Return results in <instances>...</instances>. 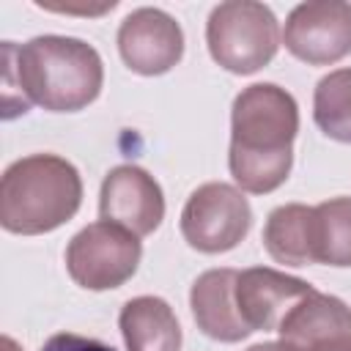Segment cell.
<instances>
[{
  "mask_svg": "<svg viewBox=\"0 0 351 351\" xmlns=\"http://www.w3.org/2000/svg\"><path fill=\"white\" fill-rule=\"evenodd\" d=\"M296 134L299 107L285 88L274 82L241 88L230 107L228 151V167L241 192L269 195L285 184L293 165Z\"/></svg>",
  "mask_w": 351,
  "mask_h": 351,
  "instance_id": "6da1fadb",
  "label": "cell"
},
{
  "mask_svg": "<svg viewBox=\"0 0 351 351\" xmlns=\"http://www.w3.org/2000/svg\"><path fill=\"white\" fill-rule=\"evenodd\" d=\"M3 49L5 80H16L27 104L49 112H77L101 93V55L82 38L36 36L22 47L5 41Z\"/></svg>",
  "mask_w": 351,
  "mask_h": 351,
  "instance_id": "7a4b0ae2",
  "label": "cell"
},
{
  "mask_svg": "<svg viewBox=\"0 0 351 351\" xmlns=\"http://www.w3.org/2000/svg\"><path fill=\"white\" fill-rule=\"evenodd\" d=\"M80 170L58 154L22 156L0 178V225L8 233H49L66 225L80 211Z\"/></svg>",
  "mask_w": 351,
  "mask_h": 351,
  "instance_id": "3957f363",
  "label": "cell"
},
{
  "mask_svg": "<svg viewBox=\"0 0 351 351\" xmlns=\"http://www.w3.org/2000/svg\"><path fill=\"white\" fill-rule=\"evenodd\" d=\"M208 55L230 74H255L280 49L274 11L255 0H228L211 8L206 22Z\"/></svg>",
  "mask_w": 351,
  "mask_h": 351,
  "instance_id": "277c9868",
  "label": "cell"
},
{
  "mask_svg": "<svg viewBox=\"0 0 351 351\" xmlns=\"http://www.w3.org/2000/svg\"><path fill=\"white\" fill-rule=\"evenodd\" d=\"M143 244L140 236L115 222H90L66 247L69 277L88 291L121 288L140 266Z\"/></svg>",
  "mask_w": 351,
  "mask_h": 351,
  "instance_id": "5b68a950",
  "label": "cell"
},
{
  "mask_svg": "<svg viewBox=\"0 0 351 351\" xmlns=\"http://www.w3.org/2000/svg\"><path fill=\"white\" fill-rule=\"evenodd\" d=\"M252 225V208L244 192L225 181L200 184L184 203L181 236L184 241L206 255L233 250Z\"/></svg>",
  "mask_w": 351,
  "mask_h": 351,
  "instance_id": "8992f818",
  "label": "cell"
},
{
  "mask_svg": "<svg viewBox=\"0 0 351 351\" xmlns=\"http://www.w3.org/2000/svg\"><path fill=\"white\" fill-rule=\"evenodd\" d=\"M285 49L307 66H332L351 55V3H299L282 27Z\"/></svg>",
  "mask_w": 351,
  "mask_h": 351,
  "instance_id": "52a82bcc",
  "label": "cell"
},
{
  "mask_svg": "<svg viewBox=\"0 0 351 351\" xmlns=\"http://www.w3.org/2000/svg\"><path fill=\"white\" fill-rule=\"evenodd\" d=\"M121 60L143 77L167 74L184 58V30L162 8H134L118 27Z\"/></svg>",
  "mask_w": 351,
  "mask_h": 351,
  "instance_id": "ba28073f",
  "label": "cell"
},
{
  "mask_svg": "<svg viewBox=\"0 0 351 351\" xmlns=\"http://www.w3.org/2000/svg\"><path fill=\"white\" fill-rule=\"evenodd\" d=\"M99 214L134 236L154 233L165 219V195L156 178L137 165L112 167L99 192Z\"/></svg>",
  "mask_w": 351,
  "mask_h": 351,
  "instance_id": "9c48e42d",
  "label": "cell"
},
{
  "mask_svg": "<svg viewBox=\"0 0 351 351\" xmlns=\"http://www.w3.org/2000/svg\"><path fill=\"white\" fill-rule=\"evenodd\" d=\"M313 291L315 288L302 277L269 266H252L239 271L236 307L252 332H277L285 313Z\"/></svg>",
  "mask_w": 351,
  "mask_h": 351,
  "instance_id": "30bf717a",
  "label": "cell"
},
{
  "mask_svg": "<svg viewBox=\"0 0 351 351\" xmlns=\"http://www.w3.org/2000/svg\"><path fill=\"white\" fill-rule=\"evenodd\" d=\"M277 332L280 340L293 351L351 343V307L332 293L313 291L285 313Z\"/></svg>",
  "mask_w": 351,
  "mask_h": 351,
  "instance_id": "8fae6325",
  "label": "cell"
},
{
  "mask_svg": "<svg viewBox=\"0 0 351 351\" xmlns=\"http://www.w3.org/2000/svg\"><path fill=\"white\" fill-rule=\"evenodd\" d=\"M236 269H208L197 274L189 291V307L197 329L219 343H239L252 335L236 307Z\"/></svg>",
  "mask_w": 351,
  "mask_h": 351,
  "instance_id": "7c38bea8",
  "label": "cell"
},
{
  "mask_svg": "<svg viewBox=\"0 0 351 351\" xmlns=\"http://www.w3.org/2000/svg\"><path fill=\"white\" fill-rule=\"evenodd\" d=\"M126 351H181V326L159 296H134L118 313Z\"/></svg>",
  "mask_w": 351,
  "mask_h": 351,
  "instance_id": "4fadbf2b",
  "label": "cell"
},
{
  "mask_svg": "<svg viewBox=\"0 0 351 351\" xmlns=\"http://www.w3.org/2000/svg\"><path fill=\"white\" fill-rule=\"evenodd\" d=\"M313 206L304 203H285L277 206L263 225V247L271 261L285 266H307L315 263L313 258Z\"/></svg>",
  "mask_w": 351,
  "mask_h": 351,
  "instance_id": "5bb4252c",
  "label": "cell"
},
{
  "mask_svg": "<svg viewBox=\"0 0 351 351\" xmlns=\"http://www.w3.org/2000/svg\"><path fill=\"white\" fill-rule=\"evenodd\" d=\"M313 258L326 266H351V197H332L313 206Z\"/></svg>",
  "mask_w": 351,
  "mask_h": 351,
  "instance_id": "9a60e30c",
  "label": "cell"
},
{
  "mask_svg": "<svg viewBox=\"0 0 351 351\" xmlns=\"http://www.w3.org/2000/svg\"><path fill=\"white\" fill-rule=\"evenodd\" d=\"M313 118L326 137L351 143V69H335L318 80L313 93Z\"/></svg>",
  "mask_w": 351,
  "mask_h": 351,
  "instance_id": "2e32d148",
  "label": "cell"
},
{
  "mask_svg": "<svg viewBox=\"0 0 351 351\" xmlns=\"http://www.w3.org/2000/svg\"><path fill=\"white\" fill-rule=\"evenodd\" d=\"M41 351H115V348L96 340V337H82L74 332H58L44 343Z\"/></svg>",
  "mask_w": 351,
  "mask_h": 351,
  "instance_id": "e0dca14e",
  "label": "cell"
},
{
  "mask_svg": "<svg viewBox=\"0 0 351 351\" xmlns=\"http://www.w3.org/2000/svg\"><path fill=\"white\" fill-rule=\"evenodd\" d=\"M247 351H293V348L285 346L282 340H269V343H255V346H250Z\"/></svg>",
  "mask_w": 351,
  "mask_h": 351,
  "instance_id": "ac0fdd59",
  "label": "cell"
},
{
  "mask_svg": "<svg viewBox=\"0 0 351 351\" xmlns=\"http://www.w3.org/2000/svg\"><path fill=\"white\" fill-rule=\"evenodd\" d=\"M315 351H351V343H340V346H326V348H315Z\"/></svg>",
  "mask_w": 351,
  "mask_h": 351,
  "instance_id": "d6986e66",
  "label": "cell"
},
{
  "mask_svg": "<svg viewBox=\"0 0 351 351\" xmlns=\"http://www.w3.org/2000/svg\"><path fill=\"white\" fill-rule=\"evenodd\" d=\"M3 351H19V346L5 335V337H3Z\"/></svg>",
  "mask_w": 351,
  "mask_h": 351,
  "instance_id": "ffe728a7",
  "label": "cell"
}]
</instances>
